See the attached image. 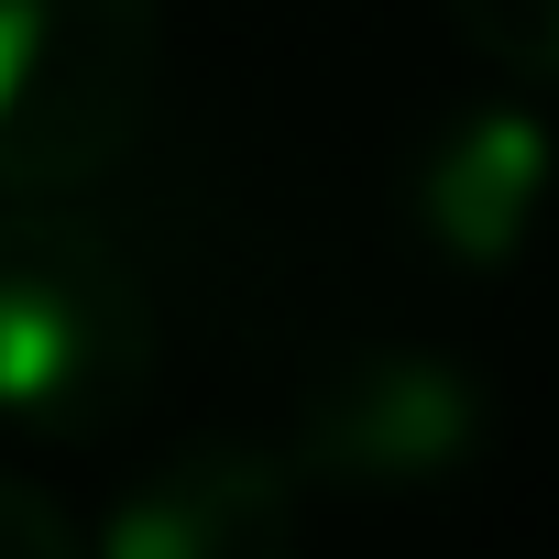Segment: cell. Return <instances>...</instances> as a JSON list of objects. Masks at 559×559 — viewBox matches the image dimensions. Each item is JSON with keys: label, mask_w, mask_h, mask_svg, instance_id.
<instances>
[{"label": "cell", "mask_w": 559, "mask_h": 559, "mask_svg": "<svg viewBox=\"0 0 559 559\" xmlns=\"http://www.w3.org/2000/svg\"><path fill=\"white\" fill-rule=\"evenodd\" d=\"M154 384V297L78 198H0V417L110 439Z\"/></svg>", "instance_id": "6da1fadb"}, {"label": "cell", "mask_w": 559, "mask_h": 559, "mask_svg": "<svg viewBox=\"0 0 559 559\" xmlns=\"http://www.w3.org/2000/svg\"><path fill=\"white\" fill-rule=\"evenodd\" d=\"M483 439V384L406 341H352L297 384V483H439Z\"/></svg>", "instance_id": "3957f363"}, {"label": "cell", "mask_w": 559, "mask_h": 559, "mask_svg": "<svg viewBox=\"0 0 559 559\" xmlns=\"http://www.w3.org/2000/svg\"><path fill=\"white\" fill-rule=\"evenodd\" d=\"M450 34L526 88H559V0H450Z\"/></svg>", "instance_id": "8992f818"}, {"label": "cell", "mask_w": 559, "mask_h": 559, "mask_svg": "<svg viewBox=\"0 0 559 559\" xmlns=\"http://www.w3.org/2000/svg\"><path fill=\"white\" fill-rule=\"evenodd\" d=\"M0 559H88V526L23 472H0Z\"/></svg>", "instance_id": "52a82bcc"}, {"label": "cell", "mask_w": 559, "mask_h": 559, "mask_svg": "<svg viewBox=\"0 0 559 559\" xmlns=\"http://www.w3.org/2000/svg\"><path fill=\"white\" fill-rule=\"evenodd\" d=\"M165 0H0V198H88L154 121Z\"/></svg>", "instance_id": "7a4b0ae2"}, {"label": "cell", "mask_w": 559, "mask_h": 559, "mask_svg": "<svg viewBox=\"0 0 559 559\" xmlns=\"http://www.w3.org/2000/svg\"><path fill=\"white\" fill-rule=\"evenodd\" d=\"M537 198H548V132L526 110H472L417 165V219L461 263H504L537 230Z\"/></svg>", "instance_id": "5b68a950"}, {"label": "cell", "mask_w": 559, "mask_h": 559, "mask_svg": "<svg viewBox=\"0 0 559 559\" xmlns=\"http://www.w3.org/2000/svg\"><path fill=\"white\" fill-rule=\"evenodd\" d=\"M88 559H308L297 461L252 439H176L99 515Z\"/></svg>", "instance_id": "277c9868"}]
</instances>
